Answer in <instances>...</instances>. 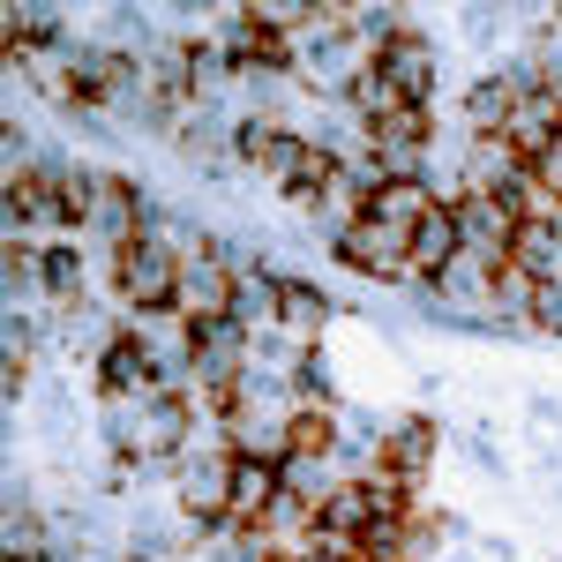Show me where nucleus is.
Returning <instances> with one entry per match:
<instances>
[{
  "mask_svg": "<svg viewBox=\"0 0 562 562\" xmlns=\"http://www.w3.org/2000/svg\"><path fill=\"white\" fill-rule=\"evenodd\" d=\"M458 256H465V233H458V211L442 203V211H428L413 225V285H435Z\"/></svg>",
  "mask_w": 562,
  "mask_h": 562,
  "instance_id": "nucleus-7",
  "label": "nucleus"
},
{
  "mask_svg": "<svg viewBox=\"0 0 562 562\" xmlns=\"http://www.w3.org/2000/svg\"><path fill=\"white\" fill-rule=\"evenodd\" d=\"M383 68H390V83L405 90V105H435V90H442V60H435V38L420 31V15L383 45Z\"/></svg>",
  "mask_w": 562,
  "mask_h": 562,
  "instance_id": "nucleus-5",
  "label": "nucleus"
},
{
  "mask_svg": "<svg viewBox=\"0 0 562 562\" xmlns=\"http://www.w3.org/2000/svg\"><path fill=\"white\" fill-rule=\"evenodd\" d=\"M525 330H532V338H562V278H540V285H532Z\"/></svg>",
  "mask_w": 562,
  "mask_h": 562,
  "instance_id": "nucleus-11",
  "label": "nucleus"
},
{
  "mask_svg": "<svg viewBox=\"0 0 562 562\" xmlns=\"http://www.w3.org/2000/svg\"><path fill=\"white\" fill-rule=\"evenodd\" d=\"M428 211H442V195H435L428 180H375V188H368V217H383L397 233H413Z\"/></svg>",
  "mask_w": 562,
  "mask_h": 562,
  "instance_id": "nucleus-8",
  "label": "nucleus"
},
{
  "mask_svg": "<svg viewBox=\"0 0 562 562\" xmlns=\"http://www.w3.org/2000/svg\"><path fill=\"white\" fill-rule=\"evenodd\" d=\"M307 562H360L352 548H307Z\"/></svg>",
  "mask_w": 562,
  "mask_h": 562,
  "instance_id": "nucleus-12",
  "label": "nucleus"
},
{
  "mask_svg": "<svg viewBox=\"0 0 562 562\" xmlns=\"http://www.w3.org/2000/svg\"><path fill=\"white\" fill-rule=\"evenodd\" d=\"M256 368V330L240 315H211L195 323V390H233Z\"/></svg>",
  "mask_w": 562,
  "mask_h": 562,
  "instance_id": "nucleus-3",
  "label": "nucleus"
},
{
  "mask_svg": "<svg viewBox=\"0 0 562 562\" xmlns=\"http://www.w3.org/2000/svg\"><path fill=\"white\" fill-rule=\"evenodd\" d=\"M435 450H442V428H435V413H397L383 428V465L390 480H405V487H420L435 473Z\"/></svg>",
  "mask_w": 562,
  "mask_h": 562,
  "instance_id": "nucleus-4",
  "label": "nucleus"
},
{
  "mask_svg": "<svg viewBox=\"0 0 562 562\" xmlns=\"http://www.w3.org/2000/svg\"><path fill=\"white\" fill-rule=\"evenodd\" d=\"M323 248L346 262L352 278H368V285H405V293H413V233H397L383 217H360V225H346V233L323 240Z\"/></svg>",
  "mask_w": 562,
  "mask_h": 562,
  "instance_id": "nucleus-1",
  "label": "nucleus"
},
{
  "mask_svg": "<svg viewBox=\"0 0 562 562\" xmlns=\"http://www.w3.org/2000/svg\"><path fill=\"white\" fill-rule=\"evenodd\" d=\"M346 113L360 121V128H375V121H390V113H405V90L390 83V68H383V60H368V68L352 76V90H346Z\"/></svg>",
  "mask_w": 562,
  "mask_h": 562,
  "instance_id": "nucleus-9",
  "label": "nucleus"
},
{
  "mask_svg": "<svg viewBox=\"0 0 562 562\" xmlns=\"http://www.w3.org/2000/svg\"><path fill=\"white\" fill-rule=\"evenodd\" d=\"M503 143L518 150L525 166H540V158L562 143V98H555V90H540V83L525 90L518 113H510V128H503Z\"/></svg>",
  "mask_w": 562,
  "mask_h": 562,
  "instance_id": "nucleus-6",
  "label": "nucleus"
},
{
  "mask_svg": "<svg viewBox=\"0 0 562 562\" xmlns=\"http://www.w3.org/2000/svg\"><path fill=\"white\" fill-rule=\"evenodd\" d=\"M338 173H346V158H338V150H323L315 135L293 128L285 158H278V173H270V195H278L285 211H307V217H315V203L338 188Z\"/></svg>",
  "mask_w": 562,
  "mask_h": 562,
  "instance_id": "nucleus-2",
  "label": "nucleus"
},
{
  "mask_svg": "<svg viewBox=\"0 0 562 562\" xmlns=\"http://www.w3.org/2000/svg\"><path fill=\"white\" fill-rule=\"evenodd\" d=\"M0 270H8V307L45 301V248H38V240H8Z\"/></svg>",
  "mask_w": 562,
  "mask_h": 562,
  "instance_id": "nucleus-10",
  "label": "nucleus"
}]
</instances>
